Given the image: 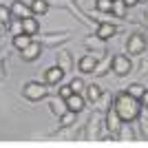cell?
I'll use <instances>...</instances> for the list:
<instances>
[{
    "mask_svg": "<svg viewBox=\"0 0 148 148\" xmlns=\"http://www.w3.org/2000/svg\"><path fill=\"white\" fill-rule=\"evenodd\" d=\"M117 139H122V142H133V139H135V133H133L128 122H122V126H119V130H117Z\"/></svg>",
    "mask_w": 148,
    "mask_h": 148,
    "instance_id": "obj_18",
    "label": "cell"
},
{
    "mask_svg": "<svg viewBox=\"0 0 148 148\" xmlns=\"http://www.w3.org/2000/svg\"><path fill=\"white\" fill-rule=\"evenodd\" d=\"M113 108L117 111V115H119V119L122 122H135L139 115H142V104H139V99L137 97H133L130 93H119L117 97L113 99Z\"/></svg>",
    "mask_w": 148,
    "mask_h": 148,
    "instance_id": "obj_1",
    "label": "cell"
},
{
    "mask_svg": "<svg viewBox=\"0 0 148 148\" xmlns=\"http://www.w3.org/2000/svg\"><path fill=\"white\" fill-rule=\"evenodd\" d=\"M49 2L47 0H33L31 2V11H33V16H44V13L49 11Z\"/></svg>",
    "mask_w": 148,
    "mask_h": 148,
    "instance_id": "obj_21",
    "label": "cell"
},
{
    "mask_svg": "<svg viewBox=\"0 0 148 148\" xmlns=\"http://www.w3.org/2000/svg\"><path fill=\"white\" fill-rule=\"evenodd\" d=\"M124 5L128 7V9H133V7H137V5H139V0H124Z\"/></svg>",
    "mask_w": 148,
    "mask_h": 148,
    "instance_id": "obj_33",
    "label": "cell"
},
{
    "mask_svg": "<svg viewBox=\"0 0 148 148\" xmlns=\"http://www.w3.org/2000/svg\"><path fill=\"white\" fill-rule=\"evenodd\" d=\"M139 2H148V0H139Z\"/></svg>",
    "mask_w": 148,
    "mask_h": 148,
    "instance_id": "obj_35",
    "label": "cell"
},
{
    "mask_svg": "<svg viewBox=\"0 0 148 148\" xmlns=\"http://www.w3.org/2000/svg\"><path fill=\"white\" fill-rule=\"evenodd\" d=\"M111 62H113V56L104 49V56L97 58V64H95V69H93L91 75H93V77H102V75H106L108 71H111Z\"/></svg>",
    "mask_w": 148,
    "mask_h": 148,
    "instance_id": "obj_8",
    "label": "cell"
},
{
    "mask_svg": "<svg viewBox=\"0 0 148 148\" xmlns=\"http://www.w3.org/2000/svg\"><path fill=\"white\" fill-rule=\"evenodd\" d=\"M49 5H56V7H60V9H66L71 2H75V0H47Z\"/></svg>",
    "mask_w": 148,
    "mask_h": 148,
    "instance_id": "obj_30",
    "label": "cell"
},
{
    "mask_svg": "<svg viewBox=\"0 0 148 148\" xmlns=\"http://www.w3.org/2000/svg\"><path fill=\"white\" fill-rule=\"evenodd\" d=\"M71 40L69 31H60V33H38V42L42 47H58V44H64Z\"/></svg>",
    "mask_w": 148,
    "mask_h": 148,
    "instance_id": "obj_5",
    "label": "cell"
},
{
    "mask_svg": "<svg viewBox=\"0 0 148 148\" xmlns=\"http://www.w3.org/2000/svg\"><path fill=\"white\" fill-rule=\"evenodd\" d=\"M20 56H22V60H25V62H36L38 58L42 56V44H40V42H33V40H31V42L27 44L25 49L20 51Z\"/></svg>",
    "mask_w": 148,
    "mask_h": 148,
    "instance_id": "obj_9",
    "label": "cell"
},
{
    "mask_svg": "<svg viewBox=\"0 0 148 148\" xmlns=\"http://www.w3.org/2000/svg\"><path fill=\"white\" fill-rule=\"evenodd\" d=\"M49 95V86L47 82H27L22 86V97L29 99V102H40Z\"/></svg>",
    "mask_w": 148,
    "mask_h": 148,
    "instance_id": "obj_3",
    "label": "cell"
},
{
    "mask_svg": "<svg viewBox=\"0 0 148 148\" xmlns=\"http://www.w3.org/2000/svg\"><path fill=\"white\" fill-rule=\"evenodd\" d=\"M102 126H104V115L99 111H93V115L84 124V139H102Z\"/></svg>",
    "mask_w": 148,
    "mask_h": 148,
    "instance_id": "obj_2",
    "label": "cell"
},
{
    "mask_svg": "<svg viewBox=\"0 0 148 148\" xmlns=\"http://www.w3.org/2000/svg\"><path fill=\"white\" fill-rule=\"evenodd\" d=\"M31 40H33V38L27 36V33H18V36H13V38H11V44H13V47H16L18 51H22L27 44L31 42Z\"/></svg>",
    "mask_w": 148,
    "mask_h": 148,
    "instance_id": "obj_20",
    "label": "cell"
},
{
    "mask_svg": "<svg viewBox=\"0 0 148 148\" xmlns=\"http://www.w3.org/2000/svg\"><path fill=\"white\" fill-rule=\"evenodd\" d=\"M84 86H86V84H84V80H82V77H75V80H71V88H73L75 93H80Z\"/></svg>",
    "mask_w": 148,
    "mask_h": 148,
    "instance_id": "obj_29",
    "label": "cell"
},
{
    "mask_svg": "<svg viewBox=\"0 0 148 148\" xmlns=\"http://www.w3.org/2000/svg\"><path fill=\"white\" fill-rule=\"evenodd\" d=\"M144 91H146V88H144L142 84H139V82H135V84H130V86H128V91H126V93H130L133 97H137V99H139Z\"/></svg>",
    "mask_w": 148,
    "mask_h": 148,
    "instance_id": "obj_27",
    "label": "cell"
},
{
    "mask_svg": "<svg viewBox=\"0 0 148 148\" xmlns=\"http://www.w3.org/2000/svg\"><path fill=\"white\" fill-rule=\"evenodd\" d=\"M111 69L115 71V75H119V77H126V75L133 71V64H130L128 56H124V53H117V56H113Z\"/></svg>",
    "mask_w": 148,
    "mask_h": 148,
    "instance_id": "obj_6",
    "label": "cell"
},
{
    "mask_svg": "<svg viewBox=\"0 0 148 148\" xmlns=\"http://www.w3.org/2000/svg\"><path fill=\"white\" fill-rule=\"evenodd\" d=\"M11 9L9 7H5V5H0V31H5V29H9V22H11Z\"/></svg>",
    "mask_w": 148,
    "mask_h": 148,
    "instance_id": "obj_19",
    "label": "cell"
},
{
    "mask_svg": "<svg viewBox=\"0 0 148 148\" xmlns=\"http://www.w3.org/2000/svg\"><path fill=\"white\" fill-rule=\"evenodd\" d=\"M97 64V58L93 56V53H86V56H82L80 62H77V69H80L82 73H93V69Z\"/></svg>",
    "mask_w": 148,
    "mask_h": 148,
    "instance_id": "obj_16",
    "label": "cell"
},
{
    "mask_svg": "<svg viewBox=\"0 0 148 148\" xmlns=\"http://www.w3.org/2000/svg\"><path fill=\"white\" fill-rule=\"evenodd\" d=\"M119 126H122V119H119V115H117V111L115 108H108V113L104 115V128L111 133V135H117V130H119Z\"/></svg>",
    "mask_w": 148,
    "mask_h": 148,
    "instance_id": "obj_7",
    "label": "cell"
},
{
    "mask_svg": "<svg viewBox=\"0 0 148 148\" xmlns=\"http://www.w3.org/2000/svg\"><path fill=\"white\" fill-rule=\"evenodd\" d=\"M62 77H64V71H62L58 64L44 71V82H47V84H60Z\"/></svg>",
    "mask_w": 148,
    "mask_h": 148,
    "instance_id": "obj_15",
    "label": "cell"
},
{
    "mask_svg": "<svg viewBox=\"0 0 148 148\" xmlns=\"http://www.w3.org/2000/svg\"><path fill=\"white\" fill-rule=\"evenodd\" d=\"M102 95H104L102 86H97V84H86V99L91 104H97L99 99H102Z\"/></svg>",
    "mask_w": 148,
    "mask_h": 148,
    "instance_id": "obj_17",
    "label": "cell"
},
{
    "mask_svg": "<svg viewBox=\"0 0 148 148\" xmlns=\"http://www.w3.org/2000/svg\"><path fill=\"white\" fill-rule=\"evenodd\" d=\"M126 9H128V7L124 5V0H115L111 13H113V16H117V18H126Z\"/></svg>",
    "mask_w": 148,
    "mask_h": 148,
    "instance_id": "obj_22",
    "label": "cell"
},
{
    "mask_svg": "<svg viewBox=\"0 0 148 148\" xmlns=\"http://www.w3.org/2000/svg\"><path fill=\"white\" fill-rule=\"evenodd\" d=\"M56 64L66 73V71H71L73 69V58H71V53L69 51H64V49H58V53H56Z\"/></svg>",
    "mask_w": 148,
    "mask_h": 148,
    "instance_id": "obj_12",
    "label": "cell"
},
{
    "mask_svg": "<svg viewBox=\"0 0 148 148\" xmlns=\"http://www.w3.org/2000/svg\"><path fill=\"white\" fill-rule=\"evenodd\" d=\"M22 33H27L31 38H36L40 33V22L36 20V16H29V18L22 20Z\"/></svg>",
    "mask_w": 148,
    "mask_h": 148,
    "instance_id": "obj_14",
    "label": "cell"
},
{
    "mask_svg": "<svg viewBox=\"0 0 148 148\" xmlns=\"http://www.w3.org/2000/svg\"><path fill=\"white\" fill-rule=\"evenodd\" d=\"M75 117H77V113H75V111H69V108H66V111L60 115V126H69V124H73Z\"/></svg>",
    "mask_w": 148,
    "mask_h": 148,
    "instance_id": "obj_24",
    "label": "cell"
},
{
    "mask_svg": "<svg viewBox=\"0 0 148 148\" xmlns=\"http://www.w3.org/2000/svg\"><path fill=\"white\" fill-rule=\"evenodd\" d=\"M113 2H115V0H95V9H97L99 13H111Z\"/></svg>",
    "mask_w": 148,
    "mask_h": 148,
    "instance_id": "obj_25",
    "label": "cell"
},
{
    "mask_svg": "<svg viewBox=\"0 0 148 148\" xmlns=\"http://www.w3.org/2000/svg\"><path fill=\"white\" fill-rule=\"evenodd\" d=\"M117 33V27L115 25H111V22H106V20H99L97 22V27H95V36L99 38V40H111L113 36Z\"/></svg>",
    "mask_w": 148,
    "mask_h": 148,
    "instance_id": "obj_10",
    "label": "cell"
},
{
    "mask_svg": "<svg viewBox=\"0 0 148 148\" xmlns=\"http://www.w3.org/2000/svg\"><path fill=\"white\" fill-rule=\"evenodd\" d=\"M84 44H86V47H93V49L104 51V40H99L97 36H86L84 38Z\"/></svg>",
    "mask_w": 148,
    "mask_h": 148,
    "instance_id": "obj_23",
    "label": "cell"
},
{
    "mask_svg": "<svg viewBox=\"0 0 148 148\" xmlns=\"http://www.w3.org/2000/svg\"><path fill=\"white\" fill-rule=\"evenodd\" d=\"M7 77V51H0V82Z\"/></svg>",
    "mask_w": 148,
    "mask_h": 148,
    "instance_id": "obj_26",
    "label": "cell"
},
{
    "mask_svg": "<svg viewBox=\"0 0 148 148\" xmlns=\"http://www.w3.org/2000/svg\"><path fill=\"white\" fill-rule=\"evenodd\" d=\"M73 88H71V84H66V86H60L58 88V95H60V99H66V97H71L73 95Z\"/></svg>",
    "mask_w": 148,
    "mask_h": 148,
    "instance_id": "obj_28",
    "label": "cell"
},
{
    "mask_svg": "<svg viewBox=\"0 0 148 148\" xmlns=\"http://www.w3.org/2000/svg\"><path fill=\"white\" fill-rule=\"evenodd\" d=\"M9 9H11V16H13V18H18V20H25V18H29V16H33L31 7L25 5L22 0H13Z\"/></svg>",
    "mask_w": 148,
    "mask_h": 148,
    "instance_id": "obj_11",
    "label": "cell"
},
{
    "mask_svg": "<svg viewBox=\"0 0 148 148\" xmlns=\"http://www.w3.org/2000/svg\"><path fill=\"white\" fill-rule=\"evenodd\" d=\"M148 49V38L144 33H130L126 40V51L130 56H142L144 51Z\"/></svg>",
    "mask_w": 148,
    "mask_h": 148,
    "instance_id": "obj_4",
    "label": "cell"
},
{
    "mask_svg": "<svg viewBox=\"0 0 148 148\" xmlns=\"http://www.w3.org/2000/svg\"><path fill=\"white\" fill-rule=\"evenodd\" d=\"M139 73H142V75H146V73H148V58H144V62H142V69H139Z\"/></svg>",
    "mask_w": 148,
    "mask_h": 148,
    "instance_id": "obj_32",
    "label": "cell"
},
{
    "mask_svg": "<svg viewBox=\"0 0 148 148\" xmlns=\"http://www.w3.org/2000/svg\"><path fill=\"white\" fill-rule=\"evenodd\" d=\"M144 16H146V18H144V22H146V25H148V11H146V13H144Z\"/></svg>",
    "mask_w": 148,
    "mask_h": 148,
    "instance_id": "obj_34",
    "label": "cell"
},
{
    "mask_svg": "<svg viewBox=\"0 0 148 148\" xmlns=\"http://www.w3.org/2000/svg\"><path fill=\"white\" fill-rule=\"evenodd\" d=\"M139 104H142V106H146V108H148V88L142 93V97H139Z\"/></svg>",
    "mask_w": 148,
    "mask_h": 148,
    "instance_id": "obj_31",
    "label": "cell"
},
{
    "mask_svg": "<svg viewBox=\"0 0 148 148\" xmlns=\"http://www.w3.org/2000/svg\"><path fill=\"white\" fill-rule=\"evenodd\" d=\"M64 104H66L69 111H75V113H82L84 111V106H86V102H84V97H82L80 93H73L71 97L64 99Z\"/></svg>",
    "mask_w": 148,
    "mask_h": 148,
    "instance_id": "obj_13",
    "label": "cell"
}]
</instances>
